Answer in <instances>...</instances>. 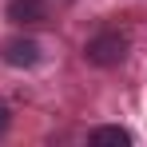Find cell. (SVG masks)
<instances>
[{
  "label": "cell",
  "mask_w": 147,
  "mask_h": 147,
  "mask_svg": "<svg viewBox=\"0 0 147 147\" xmlns=\"http://www.w3.org/2000/svg\"><path fill=\"white\" fill-rule=\"evenodd\" d=\"M84 56L92 64H99V68H111V64H119L123 56H127V40H123L119 32H99L96 40H88Z\"/></svg>",
  "instance_id": "cell-1"
},
{
  "label": "cell",
  "mask_w": 147,
  "mask_h": 147,
  "mask_svg": "<svg viewBox=\"0 0 147 147\" xmlns=\"http://www.w3.org/2000/svg\"><path fill=\"white\" fill-rule=\"evenodd\" d=\"M8 16H12L16 24H40V20H44V4H40V0H12V4H8Z\"/></svg>",
  "instance_id": "cell-3"
},
{
  "label": "cell",
  "mask_w": 147,
  "mask_h": 147,
  "mask_svg": "<svg viewBox=\"0 0 147 147\" xmlns=\"http://www.w3.org/2000/svg\"><path fill=\"white\" fill-rule=\"evenodd\" d=\"M4 60H8L12 68H32V64L40 60V44H36V40H8V44H4Z\"/></svg>",
  "instance_id": "cell-2"
},
{
  "label": "cell",
  "mask_w": 147,
  "mask_h": 147,
  "mask_svg": "<svg viewBox=\"0 0 147 147\" xmlns=\"http://www.w3.org/2000/svg\"><path fill=\"white\" fill-rule=\"evenodd\" d=\"M8 131V107H0V135Z\"/></svg>",
  "instance_id": "cell-5"
},
{
  "label": "cell",
  "mask_w": 147,
  "mask_h": 147,
  "mask_svg": "<svg viewBox=\"0 0 147 147\" xmlns=\"http://www.w3.org/2000/svg\"><path fill=\"white\" fill-rule=\"evenodd\" d=\"M92 143H119V147H127L131 135L123 127H99V131H92Z\"/></svg>",
  "instance_id": "cell-4"
}]
</instances>
